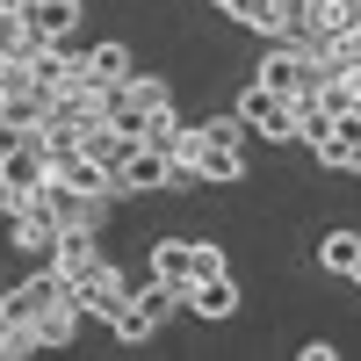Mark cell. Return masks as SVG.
<instances>
[{
    "label": "cell",
    "mask_w": 361,
    "mask_h": 361,
    "mask_svg": "<svg viewBox=\"0 0 361 361\" xmlns=\"http://www.w3.org/2000/svg\"><path fill=\"white\" fill-rule=\"evenodd\" d=\"M159 116H173V87H166L159 73H137V80H123V87H109V123H116V130L145 137Z\"/></svg>",
    "instance_id": "cell-1"
},
{
    "label": "cell",
    "mask_w": 361,
    "mask_h": 361,
    "mask_svg": "<svg viewBox=\"0 0 361 361\" xmlns=\"http://www.w3.org/2000/svg\"><path fill=\"white\" fill-rule=\"evenodd\" d=\"M44 188H51L44 130L37 137H8V152H0V195H44Z\"/></svg>",
    "instance_id": "cell-2"
},
{
    "label": "cell",
    "mask_w": 361,
    "mask_h": 361,
    "mask_svg": "<svg viewBox=\"0 0 361 361\" xmlns=\"http://www.w3.org/2000/svg\"><path fill=\"white\" fill-rule=\"evenodd\" d=\"M58 304H73V282L58 275V267H44V275H29V282H15L8 296H0V318L37 325V318H44V311H58Z\"/></svg>",
    "instance_id": "cell-3"
},
{
    "label": "cell",
    "mask_w": 361,
    "mask_h": 361,
    "mask_svg": "<svg viewBox=\"0 0 361 361\" xmlns=\"http://www.w3.org/2000/svg\"><path fill=\"white\" fill-rule=\"evenodd\" d=\"M260 87H275L282 102H304V94H318V73H311V58L296 51V44H275L260 58V73H253Z\"/></svg>",
    "instance_id": "cell-4"
},
{
    "label": "cell",
    "mask_w": 361,
    "mask_h": 361,
    "mask_svg": "<svg viewBox=\"0 0 361 361\" xmlns=\"http://www.w3.org/2000/svg\"><path fill=\"white\" fill-rule=\"evenodd\" d=\"M238 116H246L260 137H275V145H289V137H296V102H282L275 87H260V80H246V94H238Z\"/></svg>",
    "instance_id": "cell-5"
},
{
    "label": "cell",
    "mask_w": 361,
    "mask_h": 361,
    "mask_svg": "<svg viewBox=\"0 0 361 361\" xmlns=\"http://www.w3.org/2000/svg\"><path fill=\"white\" fill-rule=\"evenodd\" d=\"M145 188H173V152L152 145V137H145L137 152H130V166L116 173V195H145Z\"/></svg>",
    "instance_id": "cell-6"
},
{
    "label": "cell",
    "mask_w": 361,
    "mask_h": 361,
    "mask_svg": "<svg viewBox=\"0 0 361 361\" xmlns=\"http://www.w3.org/2000/svg\"><path fill=\"white\" fill-rule=\"evenodd\" d=\"M73 304H80L87 318H116V311H123V275H116L109 260H102V267H87V275L73 282Z\"/></svg>",
    "instance_id": "cell-7"
},
{
    "label": "cell",
    "mask_w": 361,
    "mask_h": 361,
    "mask_svg": "<svg viewBox=\"0 0 361 361\" xmlns=\"http://www.w3.org/2000/svg\"><path fill=\"white\" fill-rule=\"evenodd\" d=\"M22 22L37 44H66L80 29V0H22Z\"/></svg>",
    "instance_id": "cell-8"
},
{
    "label": "cell",
    "mask_w": 361,
    "mask_h": 361,
    "mask_svg": "<svg viewBox=\"0 0 361 361\" xmlns=\"http://www.w3.org/2000/svg\"><path fill=\"white\" fill-rule=\"evenodd\" d=\"M137 145H145V137L116 130V123H94V130H87V145H80V152H87V159H94V166H102V173L116 180V173L130 166V152H137Z\"/></svg>",
    "instance_id": "cell-9"
},
{
    "label": "cell",
    "mask_w": 361,
    "mask_h": 361,
    "mask_svg": "<svg viewBox=\"0 0 361 361\" xmlns=\"http://www.w3.org/2000/svg\"><path fill=\"white\" fill-rule=\"evenodd\" d=\"M51 267H58L66 282H80L87 267H102V253H94V224H73L66 238H58V246H51Z\"/></svg>",
    "instance_id": "cell-10"
},
{
    "label": "cell",
    "mask_w": 361,
    "mask_h": 361,
    "mask_svg": "<svg viewBox=\"0 0 361 361\" xmlns=\"http://www.w3.org/2000/svg\"><path fill=\"white\" fill-rule=\"evenodd\" d=\"M318 159L333 166V173H361V109H354V116H340V123H333V137L318 145Z\"/></svg>",
    "instance_id": "cell-11"
},
{
    "label": "cell",
    "mask_w": 361,
    "mask_h": 361,
    "mask_svg": "<svg viewBox=\"0 0 361 361\" xmlns=\"http://www.w3.org/2000/svg\"><path fill=\"white\" fill-rule=\"evenodd\" d=\"M152 275H166V282L188 289L195 282V238H159V246H152Z\"/></svg>",
    "instance_id": "cell-12"
},
{
    "label": "cell",
    "mask_w": 361,
    "mask_h": 361,
    "mask_svg": "<svg viewBox=\"0 0 361 361\" xmlns=\"http://www.w3.org/2000/svg\"><path fill=\"white\" fill-rule=\"evenodd\" d=\"M188 311H195V318H231V311H238V282H231V275L195 282V289H188Z\"/></svg>",
    "instance_id": "cell-13"
},
{
    "label": "cell",
    "mask_w": 361,
    "mask_h": 361,
    "mask_svg": "<svg viewBox=\"0 0 361 361\" xmlns=\"http://www.w3.org/2000/svg\"><path fill=\"white\" fill-rule=\"evenodd\" d=\"M354 260H361V238L354 231H325L318 238V267H325V275H354Z\"/></svg>",
    "instance_id": "cell-14"
},
{
    "label": "cell",
    "mask_w": 361,
    "mask_h": 361,
    "mask_svg": "<svg viewBox=\"0 0 361 361\" xmlns=\"http://www.w3.org/2000/svg\"><path fill=\"white\" fill-rule=\"evenodd\" d=\"M195 173H202V180H246V159H238L231 145H209V137H202V152H195Z\"/></svg>",
    "instance_id": "cell-15"
},
{
    "label": "cell",
    "mask_w": 361,
    "mask_h": 361,
    "mask_svg": "<svg viewBox=\"0 0 361 361\" xmlns=\"http://www.w3.org/2000/svg\"><path fill=\"white\" fill-rule=\"evenodd\" d=\"M94 80H102V87L137 80V73H130V44H116V37H109V44H94Z\"/></svg>",
    "instance_id": "cell-16"
},
{
    "label": "cell",
    "mask_w": 361,
    "mask_h": 361,
    "mask_svg": "<svg viewBox=\"0 0 361 361\" xmlns=\"http://www.w3.org/2000/svg\"><path fill=\"white\" fill-rule=\"evenodd\" d=\"M109 333H116V340H123V347H137V340H152V333H159V325H152V318H145V304H137V296H123V311H116V318H109Z\"/></svg>",
    "instance_id": "cell-17"
},
{
    "label": "cell",
    "mask_w": 361,
    "mask_h": 361,
    "mask_svg": "<svg viewBox=\"0 0 361 361\" xmlns=\"http://www.w3.org/2000/svg\"><path fill=\"white\" fill-rule=\"evenodd\" d=\"M217 8H224L231 22H253V29H267V37H275V22H282V15H275V0H217Z\"/></svg>",
    "instance_id": "cell-18"
},
{
    "label": "cell",
    "mask_w": 361,
    "mask_h": 361,
    "mask_svg": "<svg viewBox=\"0 0 361 361\" xmlns=\"http://www.w3.org/2000/svg\"><path fill=\"white\" fill-rule=\"evenodd\" d=\"M37 347H44V340H37V325H15V318H0V354H8V361H29Z\"/></svg>",
    "instance_id": "cell-19"
},
{
    "label": "cell",
    "mask_w": 361,
    "mask_h": 361,
    "mask_svg": "<svg viewBox=\"0 0 361 361\" xmlns=\"http://www.w3.org/2000/svg\"><path fill=\"white\" fill-rule=\"evenodd\" d=\"M217 275H231V267H224V246L195 238V282H217ZM195 282H188V289H195Z\"/></svg>",
    "instance_id": "cell-20"
},
{
    "label": "cell",
    "mask_w": 361,
    "mask_h": 361,
    "mask_svg": "<svg viewBox=\"0 0 361 361\" xmlns=\"http://www.w3.org/2000/svg\"><path fill=\"white\" fill-rule=\"evenodd\" d=\"M202 137H209V145H231V152H238V137H246V130H238V116H209Z\"/></svg>",
    "instance_id": "cell-21"
},
{
    "label": "cell",
    "mask_w": 361,
    "mask_h": 361,
    "mask_svg": "<svg viewBox=\"0 0 361 361\" xmlns=\"http://www.w3.org/2000/svg\"><path fill=\"white\" fill-rule=\"evenodd\" d=\"M289 8H311V0H275V15H289Z\"/></svg>",
    "instance_id": "cell-22"
},
{
    "label": "cell",
    "mask_w": 361,
    "mask_h": 361,
    "mask_svg": "<svg viewBox=\"0 0 361 361\" xmlns=\"http://www.w3.org/2000/svg\"><path fill=\"white\" fill-rule=\"evenodd\" d=\"M311 8H318V15H325V8H340V0H311Z\"/></svg>",
    "instance_id": "cell-23"
},
{
    "label": "cell",
    "mask_w": 361,
    "mask_h": 361,
    "mask_svg": "<svg viewBox=\"0 0 361 361\" xmlns=\"http://www.w3.org/2000/svg\"><path fill=\"white\" fill-rule=\"evenodd\" d=\"M347 282H361V260H354V275H347Z\"/></svg>",
    "instance_id": "cell-24"
},
{
    "label": "cell",
    "mask_w": 361,
    "mask_h": 361,
    "mask_svg": "<svg viewBox=\"0 0 361 361\" xmlns=\"http://www.w3.org/2000/svg\"><path fill=\"white\" fill-rule=\"evenodd\" d=\"M15 8H22V0H15Z\"/></svg>",
    "instance_id": "cell-25"
}]
</instances>
